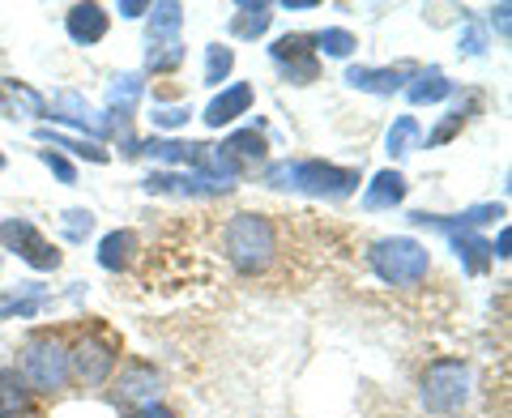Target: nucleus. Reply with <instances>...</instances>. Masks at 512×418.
Returning a JSON list of instances; mask_svg holds the SVG:
<instances>
[{"label":"nucleus","instance_id":"f257e3e1","mask_svg":"<svg viewBox=\"0 0 512 418\" xmlns=\"http://www.w3.org/2000/svg\"><path fill=\"white\" fill-rule=\"evenodd\" d=\"M265 180L274 188H299L312 197H350L359 188V171L333 167V163H274L265 171Z\"/></svg>","mask_w":512,"mask_h":418},{"label":"nucleus","instance_id":"f03ea898","mask_svg":"<svg viewBox=\"0 0 512 418\" xmlns=\"http://www.w3.org/2000/svg\"><path fill=\"white\" fill-rule=\"evenodd\" d=\"M227 256L239 273H261L278 252V235H274V222L265 214H235L227 222Z\"/></svg>","mask_w":512,"mask_h":418},{"label":"nucleus","instance_id":"7ed1b4c3","mask_svg":"<svg viewBox=\"0 0 512 418\" xmlns=\"http://www.w3.org/2000/svg\"><path fill=\"white\" fill-rule=\"evenodd\" d=\"M367 261H372L380 282H389V286H414V282L427 278L431 256H427V248L419 244V239L389 235V239H380V244H372Z\"/></svg>","mask_w":512,"mask_h":418},{"label":"nucleus","instance_id":"20e7f679","mask_svg":"<svg viewBox=\"0 0 512 418\" xmlns=\"http://www.w3.org/2000/svg\"><path fill=\"white\" fill-rule=\"evenodd\" d=\"M470 363L461 359H436L423 372V406L431 414H457L470 401Z\"/></svg>","mask_w":512,"mask_h":418},{"label":"nucleus","instance_id":"39448f33","mask_svg":"<svg viewBox=\"0 0 512 418\" xmlns=\"http://www.w3.org/2000/svg\"><path fill=\"white\" fill-rule=\"evenodd\" d=\"M22 380L39 393H60L69 384V350L56 337H30L22 346Z\"/></svg>","mask_w":512,"mask_h":418},{"label":"nucleus","instance_id":"423d86ee","mask_svg":"<svg viewBox=\"0 0 512 418\" xmlns=\"http://www.w3.org/2000/svg\"><path fill=\"white\" fill-rule=\"evenodd\" d=\"M158 393H163V376H158L150 363H137V359L124 363L116 384H111V401L124 410H137V414L158 406Z\"/></svg>","mask_w":512,"mask_h":418},{"label":"nucleus","instance_id":"0eeeda50","mask_svg":"<svg viewBox=\"0 0 512 418\" xmlns=\"http://www.w3.org/2000/svg\"><path fill=\"white\" fill-rule=\"evenodd\" d=\"M0 244H5L9 252H18L30 269H56L60 265V252L47 244L43 231L35 227V222H26V218L0 222Z\"/></svg>","mask_w":512,"mask_h":418},{"label":"nucleus","instance_id":"6e6552de","mask_svg":"<svg viewBox=\"0 0 512 418\" xmlns=\"http://www.w3.org/2000/svg\"><path fill=\"white\" fill-rule=\"evenodd\" d=\"M116 367V346L99 333H86L82 342L69 350V376H77L82 384H103Z\"/></svg>","mask_w":512,"mask_h":418},{"label":"nucleus","instance_id":"1a4fd4ad","mask_svg":"<svg viewBox=\"0 0 512 418\" xmlns=\"http://www.w3.org/2000/svg\"><path fill=\"white\" fill-rule=\"evenodd\" d=\"M308 43H312L308 35H282L274 47H269L274 60H278V69L291 77V82H299V86L316 82V52H312Z\"/></svg>","mask_w":512,"mask_h":418},{"label":"nucleus","instance_id":"9d476101","mask_svg":"<svg viewBox=\"0 0 512 418\" xmlns=\"http://www.w3.org/2000/svg\"><path fill=\"white\" fill-rule=\"evenodd\" d=\"M146 192H167V197H222L231 192V184H218V180H205V175H171V171H154L146 180Z\"/></svg>","mask_w":512,"mask_h":418},{"label":"nucleus","instance_id":"9b49d317","mask_svg":"<svg viewBox=\"0 0 512 418\" xmlns=\"http://www.w3.org/2000/svg\"><path fill=\"white\" fill-rule=\"evenodd\" d=\"M52 116H56V120H64V124H73V128H86V133H90L94 141L107 137V128H111V120H103L99 111H90V103L82 99V94H73V90H60V94H56Z\"/></svg>","mask_w":512,"mask_h":418},{"label":"nucleus","instance_id":"f8f14e48","mask_svg":"<svg viewBox=\"0 0 512 418\" xmlns=\"http://www.w3.org/2000/svg\"><path fill=\"white\" fill-rule=\"evenodd\" d=\"M64 30H69V39L73 43H99L107 35V9L103 5H73L69 9V18H64Z\"/></svg>","mask_w":512,"mask_h":418},{"label":"nucleus","instance_id":"ddd939ff","mask_svg":"<svg viewBox=\"0 0 512 418\" xmlns=\"http://www.w3.org/2000/svg\"><path fill=\"white\" fill-rule=\"evenodd\" d=\"M248 107H252V86H248V82H235V86L222 90L210 107H205V124L222 128V124H231L235 116H244Z\"/></svg>","mask_w":512,"mask_h":418},{"label":"nucleus","instance_id":"4468645a","mask_svg":"<svg viewBox=\"0 0 512 418\" xmlns=\"http://www.w3.org/2000/svg\"><path fill=\"white\" fill-rule=\"evenodd\" d=\"M346 82L355 90H367V94H397L406 90L410 82V69H346Z\"/></svg>","mask_w":512,"mask_h":418},{"label":"nucleus","instance_id":"2eb2a0df","mask_svg":"<svg viewBox=\"0 0 512 418\" xmlns=\"http://www.w3.org/2000/svg\"><path fill=\"white\" fill-rule=\"evenodd\" d=\"M0 111H22V116H30V120H43L47 116V99L39 90H30L26 82L5 77V82H0Z\"/></svg>","mask_w":512,"mask_h":418},{"label":"nucleus","instance_id":"dca6fc26","mask_svg":"<svg viewBox=\"0 0 512 418\" xmlns=\"http://www.w3.org/2000/svg\"><path fill=\"white\" fill-rule=\"evenodd\" d=\"M402 197H406V175L402 171H380L376 180L367 184V192H363V209L380 214V209L402 205Z\"/></svg>","mask_w":512,"mask_h":418},{"label":"nucleus","instance_id":"f3484780","mask_svg":"<svg viewBox=\"0 0 512 418\" xmlns=\"http://www.w3.org/2000/svg\"><path fill=\"white\" fill-rule=\"evenodd\" d=\"M453 94V82L440 73V69H423V73H414L410 77V86H406V99L414 107H427V103H440Z\"/></svg>","mask_w":512,"mask_h":418},{"label":"nucleus","instance_id":"a211bd4d","mask_svg":"<svg viewBox=\"0 0 512 418\" xmlns=\"http://www.w3.org/2000/svg\"><path fill=\"white\" fill-rule=\"evenodd\" d=\"M141 90H146L141 73H124V77H116V82L107 86V107H111V116H116V120H128V111L137 107Z\"/></svg>","mask_w":512,"mask_h":418},{"label":"nucleus","instance_id":"6ab92c4d","mask_svg":"<svg viewBox=\"0 0 512 418\" xmlns=\"http://www.w3.org/2000/svg\"><path fill=\"white\" fill-rule=\"evenodd\" d=\"M269 22H274V9L269 5H239L235 18H231V35L235 39H261Z\"/></svg>","mask_w":512,"mask_h":418},{"label":"nucleus","instance_id":"aec40b11","mask_svg":"<svg viewBox=\"0 0 512 418\" xmlns=\"http://www.w3.org/2000/svg\"><path fill=\"white\" fill-rule=\"evenodd\" d=\"M419 141H423V128L414 116H397L393 128H389V137H384V150H389V158H406L419 150Z\"/></svg>","mask_w":512,"mask_h":418},{"label":"nucleus","instance_id":"412c9836","mask_svg":"<svg viewBox=\"0 0 512 418\" xmlns=\"http://www.w3.org/2000/svg\"><path fill=\"white\" fill-rule=\"evenodd\" d=\"M133 252H137V235L133 231H111V235H103V244H99V265L103 269H124L128 261H133Z\"/></svg>","mask_w":512,"mask_h":418},{"label":"nucleus","instance_id":"4be33fe9","mask_svg":"<svg viewBox=\"0 0 512 418\" xmlns=\"http://www.w3.org/2000/svg\"><path fill=\"white\" fill-rule=\"evenodd\" d=\"M448 239H453V252L461 256V265H466L470 273H483L491 265V244H487V239H478L474 231H457Z\"/></svg>","mask_w":512,"mask_h":418},{"label":"nucleus","instance_id":"5701e85b","mask_svg":"<svg viewBox=\"0 0 512 418\" xmlns=\"http://www.w3.org/2000/svg\"><path fill=\"white\" fill-rule=\"evenodd\" d=\"M39 137L47 141L52 150H69L73 158H90V163H107V150L99 146V141H77V137H64V133H52V128H39Z\"/></svg>","mask_w":512,"mask_h":418},{"label":"nucleus","instance_id":"b1692460","mask_svg":"<svg viewBox=\"0 0 512 418\" xmlns=\"http://www.w3.org/2000/svg\"><path fill=\"white\" fill-rule=\"evenodd\" d=\"M26 380L18 372H0V418H13V414H22L26 410Z\"/></svg>","mask_w":512,"mask_h":418},{"label":"nucleus","instance_id":"393cba45","mask_svg":"<svg viewBox=\"0 0 512 418\" xmlns=\"http://www.w3.org/2000/svg\"><path fill=\"white\" fill-rule=\"evenodd\" d=\"M180 22H184V5H175V0L150 5V39H175Z\"/></svg>","mask_w":512,"mask_h":418},{"label":"nucleus","instance_id":"a878e982","mask_svg":"<svg viewBox=\"0 0 512 418\" xmlns=\"http://www.w3.org/2000/svg\"><path fill=\"white\" fill-rule=\"evenodd\" d=\"M222 150L235 158V167H239V163H261V158H265V137L256 133V128H244V133H235Z\"/></svg>","mask_w":512,"mask_h":418},{"label":"nucleus","instance_id":"bb28decb","mask_svg":"<svg viewBox=\"0 0 512 418\" xmlns=\"http://www.w3.org/2000/svg\"><path fill=\"white\" fill-rule=\"evenodd\" d=\"M137 154H150V158H158V163H188L192 167V158H197V146L192 141H146Z\"/></svg>","mask_w":512,"mask_h":418},{"label":"nucleus","instance_id":"cd10ccee","mask_svg":"<svg viewBox=\"0 0 512 418\" xmlns=\"http://www.w3.org/2000/svg\"><path fill=\"white\" fill-rule=\"evenodd\" d=\"M184 60V43L180 39H150V52H146V64L154 73H167L175 64Z\"/></svg>","mask_w":512,"mask_h":418},{"label":"nucleus","instance_id":"c85d7f7f","mask_svg":"<svg viewBox=\"0 0 512 418\" xmlns=\"http://www.w3.org/2000/svg\"><path fill=\"white\" fill-rule=\"evenodd\" d=\"M312 52H325V56H338V60H346L350 52H355V35H350V30H338V26H333V30H320V35H312Z\"/></svg>","mask_w":512,"mask_h":418},{"label":"nucleus","instance_id":"c756f323","mask_svg":"<svg viewBox=\"0 0 512 418\" xmlns=\"http://www.w3.org/2000/svg\"><path fill=\"white\" fill-rule=\"evenodd\" d=\"M231 69H235V52H231V47H222V43L205 47V82H210V86H222Z\"/></svg>","mask_w":512,"mask_h":418},{"label":"nucleus","instance_id":"7c9ffc66","mask_svg":"<svg viewBox=\"0 0 512 418\" xmlns=\"http://www.w3.org/2000/svg\"><path fill=\"white\" fill-rule=\"evenodd\" d=\"M94 231V214L90 209H69V214H64V235L69 239H86Z\"/></svg>","mask_w":512,"mask_h":418},{"label":"nucleus","instance_id":"2f4dec72","mask_svg":"<svg viewBox=\"0 0 512 418\" xmlns=\"http://www.w3.org/2000/svg\"><path fill=\"white\" fill-rule=\"evenodd\" d=\"M188 116H192L188 107H158V103H154V111H150L154 128H184V124H188Z\"/></svg>","mask_w":512,"mask_h":418},{"label":"nucleus","instance_id":"473e14b6","mask_svg":"<svg viewBox=\"0 0 512 418\" xmlns=\"http://www.w3.org/2000/svg\"><path fill=\"white\" fill-rule=\"evenodd\" d=\"M39 158H43V163H47V167H52V171L60 175L64 184H77V171H73V163H69V158H60L56 150H39Z\"/></svg>","mask_w":512,"mask_h":418},{"label":"nucleus","instance_id":"72a5a7b5","mask_svg":"<svg viewBox=\"0 0 512 418\" xmlns=\"http://www.w3.org/2000/svg\"><path fill=\"white\" fill-rule=\"evenodd\" d=\"M461 52H466V56H483V52H487L483 30H478V26H466V35H461Z\"/></svg>","mask_w":512,"mask_h":418},{"label":"nucleus","instance_id":"f704fd0d","mask_svg":"<svg viewBox=\"0 0 512 418\" xmlns=\"http://www.w3.org/2000/svg\"><path fill=\"white\" fill-rule=\"evenodd\" d=\"M461 120H466V116H461V111H457V116H448L440 128H436V133H431L427 141H431V146H440V141H448V137H453L457 133V128H461Z\"/></svg>","mask_w":512,"mask_h":418},{"label":"nucleus","instance_id":"c9c22d12","mask_svg":"<svg viewBox=\"0 0 512 418\" xmlns=\"http://www.w3.org/2000/svg\"><path fill=\"white\" fill-rule=\"evenodd\" d=\"M508 13H512V5H495V9H491V26L500 30V39L512 35V18H508Z\"/></svg>","mask_w":512,"mask_h":418},{"label":"nucleus","instance_id":"e433bc0d","mask_svg":"<svg viewBox=\"0 0 512 418\" xmlns=\"http://www.w3.org/2000/svg\"><path fill=\"white\" fill-rule=\"evenodd\" d=\"M141 13H150V5H141V0H124L120 5V18H141Z\"/></svg>","mask_w":512,"mask_h":418},{"label":"nucleus","instance_id":"4c0bfd02","mask_svg":"<svg viewBox=\"0 0 512 418\" xmlns=\"http://www.w3.org/2000/svg\"><path fill=\"white\" fill-rule=\"evenodd\" d=\"M137 418H175V414H171L167 406H150V410H141Z\"/></svg>","mask_w":512,"mask_h":418},{"label":"nucleus","instance_id":"58836bf2","mask_svg":"<svg viewBox=\"0 0 512 418\" xmlns=\"http://www.w3.org/2000/svg\"><path fill=\"white\" fill-rule=\"evenodd\" d=\"M320 0H282V9H316Z\"/></svg>","mask_w":512,"mask_h":418},{"label":"nucleus","instance_id":"ea45409f","mask_svg":"<svg viewBox=\"0 0 512 418\" xmlns=\"http://www.w3.org/2000/svg\"><path fill=\"white\" fill-rule=\"evenodd\" d=\"M0 167H5V154H0Z\"/></svg>","mask_w":512,"mask_h":418},{"label":"nucleus","instance_id":"a19ab883","mask_svg":"<svg viewBox=\"0 0 512 418\" xmlns=\"http://www.w3.org/2000/svg\"><path fill=\"white\" fill-rule=\"evenodd\" d=\"M13 418H18V414H13Z\"/></svg>","mask_w":512,"mask_h":418}]
</instances>
